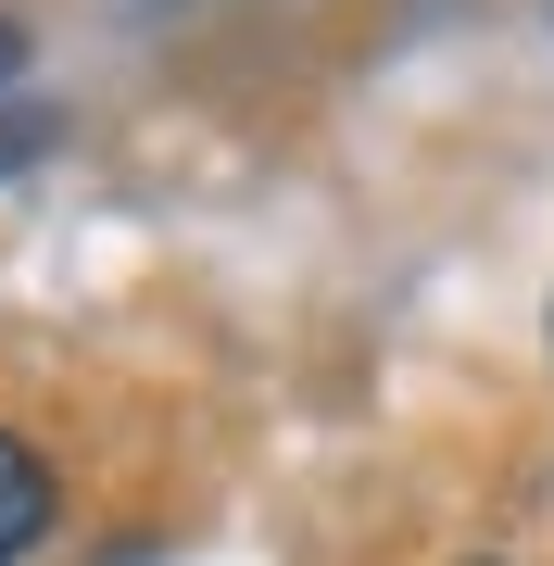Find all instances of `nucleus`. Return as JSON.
<instances>
[{
    "label": "nucleus",
    "instance_id": "1",
    "mask_svg": "<svg viewBox=\"0 0 554 566\" xmlns=\"http://www.w3.org/2000/svg\"><path fill=\"white\" fill-rule=\"evenodd\" d=\"M51 516H63V465L25 441V428H0V566H25L51 542Z\"/></svg>",
    "mask_w": 554,
    "mask_h": 566
},
{
    "label": "nucleus",
    "instance_id": "2",
    "mask_svg": "<svg viewBox=\"0 0 554 566\" xmlns=\"http://www.w3.org/2000/svg\"><path fill=\"white\" fill-rule=\"evenodd\" d=\"M51 139H63V114H39V102H25V114H0V177H25Z\"/></svg>",
    "mask_w": 554,
    "mask_h": 566
},
{
    "label": "nucleus",
    "instance_id": "3",
    "mask_svg": "<svg viewBox=\"0 0 554 566\" xmlns=\"http://www.w3.org/2000/svg\"><path fill=\"white\" fill-rule=\"evenodd\" d=\"M13 76H25V25L0 13V88H13Z\"/></svg>",
    "mask_w": 554,
    "mask_h": 566
},
{
    "label": "nucleus",
    "instance_id": "4",
    "mask_svg": "<svg viewBox=\"0 0 554 566\" xmlns=\"http://www.w3.org/2000/svg\"><path fill=\"white\" fill-rule=\"evenodd\" d=\"M467 566H492V554H467Z\"/></svg>",
    "mask_w": 554,
    "mask_h": 566
}]
</instances>
